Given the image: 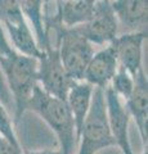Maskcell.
Wrapping results in <instances>:
<instances>
[{
    "mask_svg": "<svg viewBox=\"0 0 148 154\" xmlns=\"http://www.w3.org/2000/svg\"><path fill=\"white\" fill-rule=\"evenodd\" d=\"M36 113L55 134L62 154H74L76 150L75 125L67 103L44 93L37 85L26 104V112Z\"/></svg>",
    "mask_w": 148,
    "mask_h": 154,
    "instance_id": "1",
    "label": "cell"
},
{
    "mask_svg": "<svg viewBox=\"0 0 148 154\" xmlns=\"http://www.w3.org/2000/svg\"><path fill=\"white\" fill-rule=\"evenodd\" d=\"M0 68L13 98L14 123L26 112V104L37 86V59L22 55L14 50L0 58Z\"/></svg>",
    "mask_w": 148,
    "mask_h": 154,
    "instance_id": "2",
    "label": "cell"
},
{
    "mask_svg": "<svg viewBox=\"0 0 148 154\" xmlns=\"http://www.w3.org/2000/svg\"><path fill=\"white\" fill-rule=\"evenodd\" d=\"M111 146H116V144L108 126L104 90L94 89L92 105L81 128L76 154H97Z\"/></svg>",
    "mask_w": 148,
    "mask_h": 154,
    "instance_id": "3",
    "label": "cell"
},
{
    "mask_svg": "<svg viewBox=\"0 0 148 154\" xmlns=\"http://www.w3.org/2000/svg\"><path fill=\"white\" fill-rule=\"evenodd\" d=\"M0 22L8 33V40L17 53L39 59L43 51L37 48L34 33L21 12L17 0H0Z\"/></svg>",
    "mask_w": 148,
    "mask_h": 154,
    "instance_id": "4",
    "label": "cell"
},
{
    "mask_svg": "<svg viewBox=\"0 0 148 154\" xmlns=\"http://www.w3.org/2000/svg\"><path fill=\"white\" fill-rule=\"evenodd\" d=\"M58 53L70 80L83 81L85 69L95 53L94 46L76 28H65Z\"/></svg>",
    "mask_w": 148,
    "mask_h": 154,
    "instance_id": "5",
    "label": "cell"
},
{
    "mask_svg": "<svg viewBox=\"0 0 148 154\" xmlns=\"http://www.w3.org/2000/svg\"><path fill=\"white\" fill-rule=\"evenodd\" d=\"M72 80L62 66L58 49H45L37 59V85L48 95L66 102Z\"/></svg>",
    "mask_w": 148,
    "mask_h": 154,
    "instance_id": "6",
    "label": "cell"
},
{
    "mask_svg": "<svg viewBox=\"0 0 148 154\" xmlns=\"http://www.w3.org/2000/svg\"><path fill=\"white\" fill-rule=\"evenodd\" d=\"M74 28H76L93 46L112 44L118 36V25L111 8V2H95L92 18L87 23Z\"/></svg>",
    "mask_w": 148,
    "mask_h": 154,
    "instance_id": "7",
    "label": "cell"
},
{
    "mask_svg": "<svg viewBox=\"0 0 148 154\" xmlns=\"http://www.w3.org/2000/svg\"><path fill=\"white\" fill-rule=\"evenodd\" d=\"M104 100H106L108 126L116 146L120 148L122 154H135L131 149L130 139H129L130 116L122 100L113 93V90L109 86L104 90Z\"/></svg>",
    "mask_w": 148,
    "mask_h": 154,
    "instance_id": "8",
    "label": "cell"
},
{
    "mask_svg": "<svg viewBox=\"0 0 148 154\" xmlns=\"http://www.w3.org/2000/svg\"><path fill=\"white\" fill-rule=\"evenodd\" d=\"M147 40V32H131L118 35L112 45L116 50L118 67L124 68L133 79L142 72L143 68V45Z\"/></svg>",
    "mask_w": 148,
    "mask_h": 154,
    "instance_id": "9",
    "label": "cell"
},
{
    "mask_svg": "<svg viewBox=\"0 0 148 154\" xmlns=\"http://www.w3.org/2000/svg\"><path fill=\"white\" fill-rule=\"evenodd\" d=\"M118 69V62L116 57V50L112 44L107 45L99 51L94 53L89 64L85 69L83 81H85L94 89L106 90L113 76Z\"/></svg>",
    "mask_w": 148,
    "mask_h": 154,
    "instance_id": "10",
    "label": "cell"
},
{
    "mask_svg": "<svg viewBox=\"0 0 148 154\" xmlns=\"http://www.w3.org/2000/svg\"><path fill=\"white\" fill-rule=\"evenodd\" d=\"M111 8L117 19L118 32H147V2H143V0H115V2H111Z\"/></svg>",
    "mask_w": 148,
    "mask_h": 154,
    "instance_id": "11",
    "label": "cell"
},
{
    "mask_svg": "<svg viewBox=\"0 0 148 154\" xmlns=\"http://www.w3.org/2000/svg\"><path fill=\"white\" fill-rule=\"evenodd\" d=\"M130 118L134 119L139 131L143 149H147V119H148V80L146 72L134 77V90L131 95L122 102Z\"/></svg>",
    "mask_w": 148,
    "mask_h": 154,
    "instance_id": "12",
    "label": "cell"
},
{
    "mask_svg": "<svg viewBox=\"0 0 148 154\" xmlns=\"http://www.w3.org/2000/svg\"><path fill=\"white\" fill-rule=\"evenodd\" d=\"M93 91H94V88L87 84L85 81H72L67 93L66 103H67V107L71 112L74 125H75L76 146H77V143H79V137H80L84 121L89 113L90 105H92Z\"/></svg>",
    "mask_w": 148,
    "mask_h": 154,
    "instance_id": "13",
    "label": "cell"
},
{
    "mask_svg": "<svg viewBox=\"0 0 148 154\" xmlns=\"http://www.w3.org/2000/svg\"><path fill=\"white\" fill-rule=\"evenodd\" d=\"M95 0H62L58 9L65 28H74L87 23L94 13Z\"/></svg>",
    "mask_w": 148,
    "mask_h": 154,
    "instance_id": "14",
    "label": "cell"
},
{
    "mask_svg": "<svg viewBox=\"0 0 148 154\" xmlns=\"http://www.w3.org/2000/svg\"><path fill=\"white\" fill-rule=\"evenodd\" d=\"M43 0H22L18 2L22 14L25 16L28 26H32L34 37L37 48L43 51L45 48V33H44V19H43Z\"/></svg>",
    "mask_w": 148,
    "mask_h": 154,
    "instance_id": "15",
    "label": "cell"
},
{
    "mask_svg": "<svg viewBox=\"0 0 148 154\" xmlns=\"http://www.w3.org/2000/svg\"><path fill=\"white\" fill-rule=\"evenodd\" d=\"M0 137L16 150L22 152V146L16 135V130H14V122L11 118L9 110L2 104H0Z\"/></svg>",
    "mask_w": 148,
    "mask_h": 154,
    "instance_id": "16",
    "label": "cell"
},
{
    "mask_svg": "<svg viewBox=\"0 0 148 154\" xmlns=\"http://www.w3.org/2000/svg\"><path fill=\"white\" fill-rule=\"evenodd\" d=\"M109 88L113 90V93L116 94L122 102H125L129 96L131 95L133 90H134V79L124 68L118 67L116 75L113 76L111 84H109Z\"/></svg>",
    "mask_w": 148,
    "mask_h": 154,
    "instance_id": "17",
    "label": "cell"
},
{
    "mask_svg": "<svg viewBox=\"0 0 148 154\" xmlns=\"http://www.w3.org/2000/svg\"><path fill=\"white\" fill-rule=\"evenodd\" d=\"M0 104L4 105L8 110L9 109H13V98H12V94L9 91V88L7 85V81H5V77L3 75V71L0 68Z\"/></svg>",
    "mask_w": 148,
    "mask_h": 154,
    "instance_id": "18",
    "label": "cell"
},
{
    "mask_svg": "<svg viewBox=\"0 0 148 154\" xmlns=\"http://www.w3.org/2000/svg\"><path fill=\"white\" fill-rule=\"evenodd\" d=\"M13 51H14V49L12 48L11 42H9L8 37H7V33H5V31H4L2 22H0V58L12 54Z\"/></svg>",
    "mask_w": 148,
    "mask_h": 154,
    "instance_id": "19",
    "label": "cell"
},
{
    "mask_svg": "<svg viewBox=\"0 0 148 154\" xmlns=\"http://www.w3.org/2000/svg\"><path fill=\"white\" fill-rule=\"evenodd\" d=\"M0 154H23L20 150H16L13 146H11L7 141H4L0 137Z\"/></svg>",
    "mask_w": 148,
    "mask_h": 154,
    "instance_id": "20",
    "label": "cell"
},
{
    "mask_svg": "<svg viewBox=\"0 0 148 154\" xmlns=\"http://www.w3.org/2000/svg\"><path fill=\"white\" fill-rule=\"evenodd\" d=\"M26 154H62L59 149H43V150H32Z\"/></svg>",
    "mask_w": 148,
    "mask_h": 154,
    "instance_id": "21",
    "label": "cell"
}]
</instances>
